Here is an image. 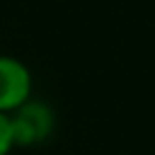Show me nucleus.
<instances>
[{
  "mask_svg": "<svg viewBox=\"0 0 155 155\" xmlns=\"http://www.w3.org/2000/svg\"><path fill=\"white\" fill-rule=\"evenodd\" d=\"M9 126L14 137V148H32L41 146L53 137L55 112L48 103L30 98L14 112H9Z\"/></svg>",
  "mask_w": 155,
  "mask_h": 155,
  "instance_id": "nucleus-1",
  "label": "nucleus"
},
{
  "mask_svg": "<svg viewBox=\"0 0 155 155\" xmlns=\"http://www.w3.org/2000/svg\"><path fill=\"white\" fill-rule=\"evenodd\" d=\"M32 71L18 57L0 53V112L9 114L32 98Z\"/></svg>",
  "mask_w": 155,
  "mask_h": 155,
  "instance_id": "nucleus-2",
  "label": "nucleus"
},
{
  "mask_svg": "<svg viewBox=\"0 0 155 155\" xmlns=\"http://www.w3.org/2000/svg\"><path fill=\"white\" fill-rule=\"evenodd\" d=\"M14 150V137H12L9 116L0 112V155H9Z\"/></svg>",
  "mask_w": 155,
  "mask_h": 155,
  "instance_id": "nucleus-3",
  "label": "nucleus"
}]
</instances>
